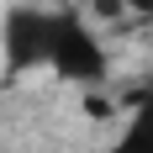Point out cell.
Returning <instances> with one entry per match:
<instances>
[{"label":"cell","mask_w":153,"mask_h":153,"mask_svg":"<svg viewBox=\"0 0 153 153\" xmlns=\"http://www.w3.org/2000/svg\"><path fill=\"white\" fill-rule=\"evenodd\" d=\"M48 69L69 85H100L106 79V48L90 32L79 11H53V42H48Z\"/></svg>","instance_id":"obj_1"},{"label":"cell","mask_w":153,"mask_h":153,"mask_svg":"<svg viewBox=\"0 0 153 153\" xmlns=\"http://www.w3.org/2000/svg\"><path fill=\"white\" fill-rule=\"evenodd\" d=\"M48 42H53V11H42V5H11L0 16V58H5V74L48 69Z\"/></svg>","instance_id":"obj_2"},{"label":"cell","mask_w":153,"mask_h":153,"mask_svg":"<svg viewBox=\"0 0 153 153\" xmlns=\"http://www.w3.org/2000/svg\"><path fill=\"white\" fill-rule=\"evenodd\" d=\"M106 153H153V90H148V95H137L132 122L122 127V137L111 143Z\"/></svg>","instance_id":"obj_3"},{"label":"cell","mask_w":153,"mask_h":153,"mask_svg":"<svg viewBox=\"0 0 153 153\" xmlns=\"http://www.w3.org/2000/svg\"><path fill=\"white\" fill-rule=\"evenodd\" d=\"M90 11L100 16V21H122V16H127V0H90Z\"/></svg>","instance_id":"obj_4"},{"label":"cell","mask_w":153,"mask_h":153,"mask_svg":"<svg viewBox=\"0 0 153 153\" xmlns=\"http://www.w3.org/2000/svg\"><path fill=\"white\" fill-rule=\"evenodd\" d=\"M127 16H143V21H153V0H127Z\"/></svg>","instance_id":"obj_5"}]
</instances>
